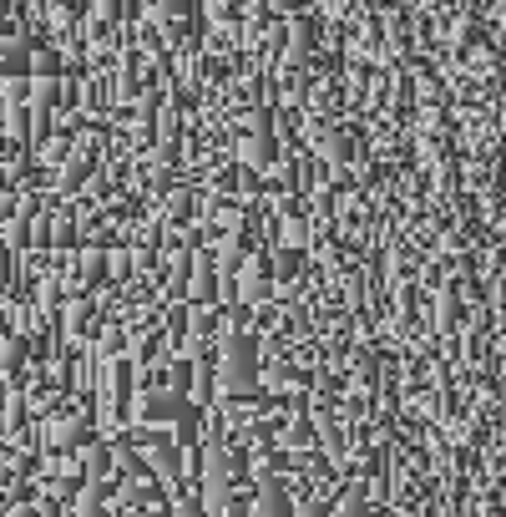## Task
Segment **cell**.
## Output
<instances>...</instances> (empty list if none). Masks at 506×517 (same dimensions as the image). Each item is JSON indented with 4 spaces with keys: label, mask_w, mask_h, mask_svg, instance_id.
I'll use <instances>...</instances> for the list:
<instances>
[{
    "label": "cell",
    "mask_w": 506,
    "mask_h": 517,
    "mask_svg": "<svg viewBox=\"0 0 506 517\" xmlns=\"http://www.w3.org/2000/svg\"><path fill=\"white\" fill-rule=\"evenodd\" d=\"M61 66H66L61 51H46V46H41L36 61H31V77H61Z\"/></svg>",
    "instance_id": "obj_15"
},
{
    "label": "cell",
    "mask_w": 506,
    "mask_h": 517,
    "mask_svg": "<svg viewBox=\"0 0 506 517\" xmlns=\"http://www.w3.org/2000/svg\"><path fill=\"white\" fill-rule=\"evenodd\" d=\"M97 173V163L92 158H81V153H71L66 163H56V193L61 198H81V188H87V178Z\"/></svg>",
    "instance_id": "obj_7"
},
{
    "label": "cell",
    "mask_w": 506,
    "mask_h": 517,
    "mask_svg": "<svg viewBox=\"0 0 506 517\" xmlns=\"http://www.w3.org/2000/svg\"><path fill=\"white\" fill-rule=\"evenodd\" d=\"M81 436V426L76 421H61V426H51V441H56V447H66V441H76Z\"/></svg>",
    "instance_id": "obj_19"
},
{
    "label": "cell",
    "mask_w": 506,
    "mask_h": 517,
    "mask_svg": "<svg viewBox=\"0 0 506 517\" xmlns=\"http://www.w3.org/2000/svg\"><path fill=\"white\" fill-rule=\"evenodd\" d=\"M87 472H92V477L107 472V447H102V441H92V447H87Z\"/></svg>",
    "instance_id": "obj_18"
},
{
    "label": "cell",
    "mask_w": 506,
    "mask_h": 517,
    "mask_svg": "<svg viewBox=\"0 0 506 517\" xmlns=\"http://www.w3.org/2000/svg\"><path fill=\"white\" fill-rule=\"evenodd\" d=\"M188 411H193V401H188V396H178V391H167V386H152V391H142V396L132 401V416H137L142 426L178 421V416H188Z\"/></svg>",
    "instance_id": "obj_1"
},
{
    "label": "cell",
    "mask_w": 506,
    "mask_h": 517,
    "mask_svg": "<svg viewBox=\"0 0 506 517\" xmlns=\"http://www.w3.org/2000/svg\"><path fill=\"white\" fill-rule=\"evenodd\" d=\"M117 102V87L107 71H92V77H76V107L87 117H107V107Z\"/></svg>",
    "instance_id": "obj_6"
},
{
    "label": "cell",
    "mask_w": 506,
    "mask_h": 517,
    "mask_svg": "<svg viewBox=\"0 0 506 517\" xmlns=\"http://www.w3.org/2000/svg\"><path fill=\"white\" fill-rule=\"evenodd\" d=\"M426 325L441 330V335H456V330L466 325V300L456 294V279H446V284L431 289V320H426Z\"/></svg>",
    "instance_id": "obj_2"
},
{
    "label": "cell",
    "mask_w": 506,
    "mask_h": 517,
    "mask_svg": "<svg viewBox=\"0 0 506 517\" xmlns=\"http://www.w3.org/2000/svg\"><path fill=\"white\" fill-rule=\"evenodd\" d=\"M16 71H26V51L21 46H0V77H16Z\"/></svg>",
    "instance_id": "obj_16"
},
{
    "label": "cell",
    "mask_w": 506,
    "mask_h": 517,
    "mask_svg": "<svg viewBox=\"0 0 506 517\" xmlns=\"http://www.w3.org/2000/svg\"><path fill=\"white\" fill-rule=\"evenodd\" d=\"M127 340H132V330L107 315L102 330H97V340H92V355H97V360H117V355H127Z\"/></svg>",
    "instance_id": "obj_8"
},
{
    "label": "cell",
    "mask_w": 506,
    "mask_h": 517,
    "mask_svg": "<svg viewBox=\"0 0 506 517\" xmlns=\"http://www.w3.org/2000/svg\"><path fill=\"white\" fill-rule=\"evenodd\" d=\"M0 11H6V0H0Z\"/></svg>",
    "instance_id": "obj_20"
},
{
    "label": "cell",
    "mask_w": 506,
    "mask_h": 517,
    "mask_svg": "<svg viewBox=\"0 0 506 517\" xmlns=\"http://www.w3.org/2000/svg\"><path fill=\"white\" fill-rule=\"evenodd\" d=\"M309 117H345V77H314L304 92Z\"/></svg>",
    "instance_id": "obj_5"
},
{
    "label": "cell",
    "mask_w": 506,
    "mask_h": 517,
    "mask_svg": "<svg viewBox=\"0 0 506 517\" xmlns=\"http://www.w3.org/2000/svg\"><path fill=\"white\" fill-rule=\"evenodd\" d=\"M147 213H157L167 229H183V224H193L198 218V188H188V183H178V188H167Z\"/></svg>",
    "instance_id": "obj_4"
},
{
    "label": "cell",
    "mask_w": 506,
    "mask_h": 517,
    "mask_svg": "<svg viewBox=\"0 0 506 517\" xmlns=\"http://www.w3.org/2000/svg\"><path fill=\"white\" fill-rule=\"evenodd\" d=\"M269 249V269H274V279H299L304 274V249H289V244H264Z\"/></svg>",
    "instance_id": "obj_10"
},
{
    "label": "cell",
    "mask_w": 506,
    "mask_h": 517,
    "mask_svg": "<svg viewBox=\"0 0 506 517\" xmlns=\"http://www.w3.org/2000/svg\"><path fill=\"white\" fill-rule=\"evenodd\" d=\"M314 426H319V436H324V447H329L334 457H345V431H340V421L319 411V421H314Z\"/></svg>",
    "instance_id": "obj_14"
},
{
    "label": "cell",
    "mask_w": 506,
    "mask_h": 517,
    "mask_svg": "<svg viewBox=\"0 0 506 517\" xmlns=\"http://www.w3.org/2000/svg\"><path fill=\"white\" fill-rule=\"evenodd\" d=\"M188 330L218 340V330H223V305H188Z\"/></svg>",
    "instance_id": "obj_12"
},
{
    "label": "cell",
    "mask_w": 506,
    "mask_h": 517,
    "mask_svg": "<svg viewBox=\"0 0 506 517\" xmlns=\"http://www.w3.org/2000/svg\"><path fill=\"white\" fill-rule=\"evenodd\" d=\"M233 158L243 163V168H274L279 158H284V142L274 137V132H248V137H233Z\"/></svg>",
    "instance_id": "obj_3"
},
{
    "label": "cell",
    "mask_w": 506,
    "mask_h": 517,
    "mask_svg": "<svg viewBox=\"0 0 506 517\" xmlns=\"http://www.w3.org/2000/svg\"><path fill=\"white\" fill-rule=\"evenodd\" d=\"M183 335H188V300L162 305V340H167V350H178Z\"/></svg>",
    "instance_id": "obj_11"
},
{
    "label": "cell",
    "mask_w": 506,
    "mask_h": 517,
    "mask_svg": "<svg viewBox=\"0 0 506 517\" xmlns=\"http://www.w3.org/2000/svg\"><path fill=\"white\" fill-rule=\"evenodd\" d=\"M162 355H173V350H167V340H162V330H132V340H127V360L132 365H152Z\"/></svg>",
    "instance_id": "obj_9"
},
{
    "label": "cell",
    "mask_w": 506,
    "mask_h": 517,
    "mask_svg": "<svg viewBox=\"0 0 506 517\" xmlns=\"http://www.w3.org/2000/svg\"><path fill=\"white\" fill-rule=\"evenodd\" d=\"M309 431H314V426H309L304 416H294V421L284 426V441H289V447H299V441H309Z\"/></svg>",
    "instance_id": "obj_17"
},
{
    "label": "cell",
    "mask_w": 506,
    "mask_h": 517,
    "mask_svg": "<svg viewBox=\"0 0 506 517\" xmlns=\"http://www.w3.org/2000/svg\"><path fill=\"white\" fill-rule=\"evenodd\" d=\"M107 279H112V284H127V279H132V249H117V244L107 249Z\"/></svg>",
    "instance_id": "obj_13"
}]
</instances>
